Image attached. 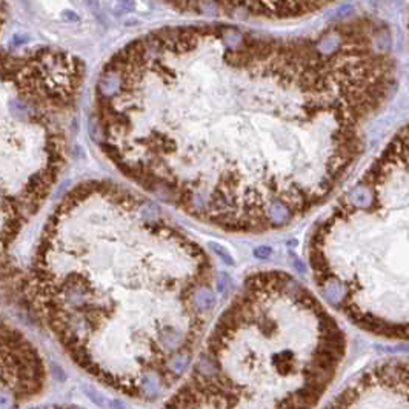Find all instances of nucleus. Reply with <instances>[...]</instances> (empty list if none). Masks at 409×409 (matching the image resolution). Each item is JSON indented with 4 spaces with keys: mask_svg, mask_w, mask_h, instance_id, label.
Wrapping results in <instances>:
<instances>
[{
    "mask_svg": "<svg viewBox=\"0 0 409 409\" xmlns=\"http://www.w3.org/2000/svg\"><path fill=\"white\" fill-rule=\"evenodd\" d=\"M269 37L168 26L117 51L94 89L97 142L145 192L229 231L271 228L257 169V69Z\"/></svg>",
    "mask_w": 409,
    "mask_h": 409,
    "instance_id": "f257e3e1",
    "label": "nucleus"
},
{
    "mask_svg": "<svg viewBox=\"0 0 409 409\" xmlns=\"http://www.w3.org/2000/svg\"><path fill=\"white\" fill-rule=\"evenodd\" d=\"M208 254L146 197L88 180L65 194L37 240L29 294L83 365L100 340L182 353L216 306Z\"/></svg>",
    "mask_w": 409,
    "mask_h": 409,
    "instance_id": "f03ea898",
    "label": "nucleus"
},
{
    "mask_svg": "<svg viewBox=\"0 0 409 409\" xmlns=\"http://www.w3.org/2000/svg\"><path fill=\"white\" fill-rule=\"evenodd\" d=\"M85 79L86 66L71 52L0 48V260L68 163Z\"/></svg>",
    "mask_w": 409,
    "mask_h": 409,
    "instance_id": "7ed1b4c3",
    "label": "nucleus"
},
{
    "mask_svg": "<svg viewBox=\"0 0 409 409\" xmlns=\"http://www.w3.org/2000/svg\"><path fill=\"white\" fill-rule=\"evenodd\" d=\"M196 371H197V376H200L206 380H212V379L220 376L219 360L216 357H212L211 354H203V356H200V359L197 362Z\"/></svg>",
    "mask_w": 409,
    "mask_h": 409,
    "instance_id": "20e7f679",
    "label": "nucleus"
},
{
    "mask_svg": "<svg viewBox=\"0 0 409 409\" xmlns=\"http://www.w3.org/2000/svg\"><path fill=\"white\" fill-rule=\"evenodd\" d=\"M272 363H274L276 369L283 376L296 371V356L291 349H283V351L274 354Z\"/></svg>",
    "mask_w": 409,
    "mask_h": 409,
    "instance_id": "39448f33",
    "label": "nucleus"
},
{
    "mask_svg": "<svg viewBox=\"0 0 409 409\" xmlns=\"http://www.w3.org/2000/svg\"><path fill=\"white\" fill-rule=\"evenodd\" d=\"M189 362H191L189 353H177V354H172L171 359L168 360V369L172 374H176V376L183 374L188 369Z\"/></svg>",
    "mask_w": 409,
    "mask_h": 409,
    "instance_id": "423d86ee",
    "label": "nucleus"
},
{
    "mask_svg": "<svg viewBox=\"0 0 409 409\" xmlns=\"http://www.w3.org/2000/svg\"><path fill=\"white\" fill-rule=\"evenodd\" d=\"M160 377L159 374H155L154 371L151 373H146V376L143 377L140 386H142V391L146 397H155L159 393H160Z\"/></svg>",
    "mask_w": 409,
    "mask_h": 409,
    "instance_id": "0eeeda50",
    "label": "nucleus"
},
{
    "mask_svg": "<svg viewBox=\"0 0 409 409\" xmlns=\"http://www.w3.org/2000/svg\"><path fill=\"white\" fill-rule=\"evenodd\" d=\"M360 394V389L357 386H348L346 389H343L336 399H334V406H337L339 409H346L348 406H351L356 399L359 397Z\"/></svg>",
    "mask_w": 409,
    "mask_h": 409,
    "instance_id": "6e6552de",
    "label": "nucleus"
},
{
    "mask_svg": "<svg viewBox=\"0 0 409 409\" xmlns=\"http://www.w3.org/2000/svg\"><path fill=\"white\" fill-rule=\"evenodd\" d=\"M83 393L86 394V397H88L94 405H97L99 408L103 409L105 403H106V399H105L97 389H94V388H91V386H83Z\"/></svg>",
    "mask_w": 409,
    "mask_h": 409,
    "instance_id": "1a4fd4ad",
    "label": "nucleus"
},
{
    "mask_svg": "<svg viewBox=\"0 0 409 409\" xmlns=\"http://www.w3.org/2000/svg\"><path fill=\"white\" fill-rule=\"evenodd\" d=\"M14 408V397L8 391H0V409Z\"/></svg>",
    "mask_w": 409,
    "mask_h": 409,
    "instance_id": "9d476101",
    "label": "nucleus"
},
{
    "mask_svg": "<svg viewBox=\"0 0 409 409\" xmlns=\"http://www.w3.org/2000/svg\"><path fill=\"white\" fill-rule=\"evenodd\" d=\"M103 409H126V408H125V405H123L120 400H108V399H106V403H105Z\"/></svg>",
    "mask_w": 409,
    "mask_h": 409,
    "instance_id": "9b49d317",
    "label": "nucleus"
},
{
    "mask_svg": "<svg viewBox=\"0 0 409 409\" xmlns=\"http://www.w3.org/2000/svg\"><path fill=\"white\" fill-rule=\"evenodd\" d=\"M325 409H339V408H337V406H334V405H328V406H326Z\"/></svg>",
    "mask_w": 409,
    "mask_h": 409,
    "instance_id": "f8f14e48",
    "label": "nucleus"
}]
</instances>
